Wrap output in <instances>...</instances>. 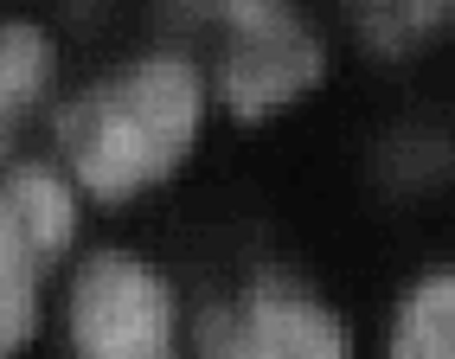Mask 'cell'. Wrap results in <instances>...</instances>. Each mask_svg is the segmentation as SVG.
I'll list each match as a JSON object with an SVG mask.
<instances>
[{"instance_id":"obj_1","label":"cell","mask_w":455,"mask_h":359,"mask_svg":"<svg viewBox=\"0 0 455 359\" xmlns=\"http://www.w3.org/2000/svg\"><path fill=\"white\" fill-rule=\"evenodd\" d=\"M205 123V84L187 58H148V65L84 90L58 116V148L90 199H129L187 161Z\"/></svg>"},{"instance_id":"obj_2","label":"cell","mask_w":455,"mask_h":359,"mask_svg":"<svg viewBox=\"0 0 455 359\" xmlns=\"http://www.w3.org/2000/svg\"><path fill=\"white\" fill-rule=\"evenodd\" d=\"M173 33H219V97L237 123L289 109L327 71L321 33L289 0H167Z\"/></svg>"},{"instance_id":"obj_3","label":"cell","mask_w":455,"mask_h":359,"mask_svg":"<svg viewBox=\"0 0 455 359\" xmlns=\"http://www.w3.org/2000/svg\"><path fill=\"white\" fill-rule=\"evenodd\" d=\"M77 359H173V295L141 257H90L71 283Z\"/></svg>"},{"instance_id":"obj_4","label":"cell","mask_w":455,"mask_h":359,"mask_svg":"<svg viewBox=\"0 0 455 359\" xmlns=\"http://www.w3.org/2000/svg\"><path fill=\"white\" fill-rule=\"evenodd\" d=\"M199 359H353L347 327L289 276L263 269L244 308L199 315Z\"/></svg>"},{"instance_id":"obj_5","label":"cell","mask_w":455,"mask_h":359,"mask_svg":"<svg viewBox=\"0 0 455 359\" xmlns=\"http://www.w3.org/2000/svg\"><path fill=\"white\" fill-rule=\"evenodd\" d=\"M0 212H7V225L20 231L26 257H33L39 269L58 263V257L71 251V237H77L71 187L52 167H13L7 180H0Z\"/></svg>"},{"instance_id":"obj_6","label":"cell","mask_w":455,"mask_h":359,"mask_svg":"<svg viewBox=\"0 0 455 359\" xmlns=\"http://www.w3.org/2000/svg\"><path fill=\"white\" fill-rule=\"evenodd\" d=\"M58 71V52L39 26H0V155L13 148V129L26 123Z\"/></svg>"},{"instance_id":"obj_7","label":"cell","mask_w":455,"mask_h":359,"mask_svg":"<svg viewBox=\"0 0 455 359\" xmlns=\"http://www.w3.org/2000/svg\"><path fill=\"white\" fill-rule=\"evenodd\" d=\"M353 26L379 58H411L455 20V0H347Z\"/></svg>"},{"instance_id":"obj_8","label":"cell","mask_w":455,"mask_h":359,"mask_svg":"<svg viewBox=\"0 0 455 359\" xmlns=\"http://www.w3.org/2000/svg\"><path fill=\"white\" fill-rule=\"evenodd\" d=\"M391 359H455V269H436L404 302Z\"/></svg>"},{"instance_id":"obj_9","label":"cell","mask_w":455,"mask_h":359,"mask_svg":"<svg viewBox=\"0 0 455 359\" xmlns=\"http://www.w3.org/2000/svg\"><path fill=\"white\" fill-rule=\"evenodd\" d=\"M39 327V263L26 257L20 231L0 212V359L20 353Z\"/></svg>"}]
</instances>
